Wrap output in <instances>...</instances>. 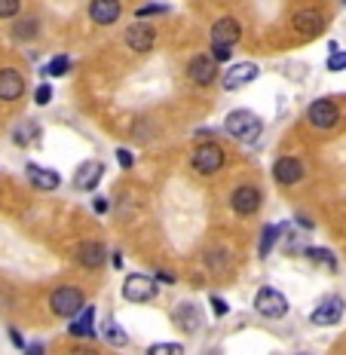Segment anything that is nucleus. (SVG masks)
Returning <instances> with one entry per match:
<instances>
[{
    "label": "nucleus",
    "mask_w": 346,
    "mask_h": 355,
    "mask_svg": "<svg viewBox=\"0 0 346 355\" xmlns=\"http://www.w3.org/2000/svg\"><path fill=\"white\" fill-rule=\"evenodd\" d=\"M260 129H264V123H260V119L254 117L251 111H245V108L227 113V119H224V132H227L230 138L242 141V144L258 141L260 138Z\"/></svg>",
    "instance_id": "obj_1"
},
{
    "label": "nucleus",
    "mask_w": 346,
    "mask_h": 355,
    "mask_svg": "<svg viewBox=\"0 0 346 355\" xmlns=\"http://www.w3.org/2000/svg\"><path fill=\"white\" fill-rule=\"evenodd\" d=\"M83 307H86V294L74 285H61L49 294V309L59 318H74Z\"/></svg>",
    "instance_id": "obj_2"
},
{
    "label": "nucleus",
    "mask_w": 346,
    "mask_h": 355,
    "mask_svg": "<svg viewBox=\"0 0 346 355\" xmlns=\"http://www.w3.org/2000/svg\"><path fill=\"white\" fill-rule=\"evenodd\" d=\"M254 309H258L264 318H285L288 316V300L279 288L264 285V288H258V294H254Z\"/></svg>",
    "instance_id": "obj_3"
},
{
    "label": "nucleus",
    "mask_w": 346,
    "mask_h": 355,
    "mask_svg": "<svg viewBox=\"0 0 346 355\" xmlns=\"http://www.w3.org/2000/svg\"><path fill=\"white\" fill-rule=\"evenodd\" d=\"M224 162H227V153H224L221 144H215V141H206V144H200L193 151V169L200 175H215L224 169Z\"/></svg>",
    "instance_id": "obj_4"
},
{
    "label": "nucleus",
    "mask_w": 346,
    "mask_h": 355,
    "mask_svg": "<svg viewBox=\"0 0 346 355\" xmlns=\"http://www.w3.org/2000/svg\"><path fill=\"white\" fill-rule=\"evenodd\" d=\"M260 202H264V193H260L254 184H239V187L230 193V209H233V215H239V218L258 215Z\"/></svg>",
    "instance_id": "obj_5"
},
{
    "label": "nucleus",
    "mask_w": 346,
    "mask_h": 355,
    "mask_svg": "<svg viewBox=\"0 0 346 355\" xmlns=\"http://www.w3.org/2000/svg\"><path fill=\"white\" fill-rule=\"evenodd\" d=\"M307 119L313 129L331 132L337 123H340V111H337V104L331 102V98H316V102L307 108Z\"/></svg>",
    "instance_id": "obj_6"
},
{
    "label": "nucleus",
    "mask_w": 346,
    "mask_h": 355,
    "mask_svg": "<svg viewBox=\"0 0 346 355\" xmlns=\"http://www.w3.org/2000/svg\"><path fill=\"white\" fill-rule=\"evenodd\" d=\"M157 279L153 276H141V273H132L126 276L123 282V297L132 303H151L153 297H157Z\"/></svg>",
    "instance_id": "obj_7"
},
{
    "label": "nucleus",
    "mask_w": 346,
    "mask_h": 355,
    "mask_svg": "<svg viewBox=\"0 0 346 355\" xmlns=\"http://www.w3.org/2000/svg\"><path fill=\"white\" fill-rule=\"evenodd\" d=\"M187 80L196 86H211L218 80V61L209 52H200L187 61Z\"/></svg>",
    "instance_id": "obj_8"
},
{
    "label": "nucleus",
    "mask_w": 346,
    "mask_h": 355,
    "mask_svg": "<svg viewBox=\"0 0 346 355\" xmlns=\"http://www.w3.org/2000/svg\"><path fill=\"white\" fill-rule=\"evenodd\" d=\"M260 77V68L254 65V61H239V65H230L227 70H224V89L227 92H236L242 86H249V83H254Z\"/></svg>",
    "instance_id": "obj_9"
},
{
    "label": "nucleus",
    "mask_w": 346,
    "mask_h": 355,
    "mask_svg": "<svg viewBox=\"0 0 346 355\" xmlns=\"http://www.w3.org/2000/svg\"><path fill=\"white\" fill-rule=\"evenodd\" d=\"M343 309H346V303H343L337 294H331V297H325L319 307L313 309L309 322L319 325V328H328V325H337V322H340V318H343Z\"/></svg>",
    "instance_id": "obj_10"
},
{
    "label": "nucleus",
    "mask_w": 346,
    "mask_h": 355,
    "mask_svg": "<svg viewBox=\"0 0 346 355\" xmlns=\"http://www.w3.org/2000/svg\"><path fill=\"white\" fill-rule=\"evenodd\" d=\"M153 44H157V31H153L151 25H144V22H135V25H129L126 28V46L132 49V52H151Z\"/></svg>",
    "instance_id": "obj_11"
},
{
    "label": "nucleus",
    "mask_w": 346,
    "mask_h": 355,
    "mask_svg": "<svg viewBox=\"0 0 346 355\" xmlns=\"http://www.w3.org/2000/svg\"><path fill=\"white\" fill-rule=\"evenodd\" d=\"M102 178H104V162H102V160H86V162H80V166H77L74 187H77V190H86V193H93Z\"/></svg>",
    "instance_id": "obj_12"
},
{
    "label": "nucleus",
    "mask_w": 346,
    "mask_h": 355,
    "mask_svg": "<svg viewBox=\"0 0 346 355\" xmlns=\"http://www.w3.org/2000/svg\"><path fill=\"white\" fill-rule=\"evenodd\" d=\"M25 95V77L16 68H0V102H19Z\"/></svg>",
    "instance_id": "obj_13"
},
{
    "label": "nucleus",
    "mask_w": 346,
    "mask_h": 355,
    "mask_svg": "<svg viewBox=\"0 0 346 355\" xmlns=\"http://www.w3.org/2000/svg\"><path fill=\"white\" fill-rule=\"evenodd\" d=\"M239 40H242V28H239V22L233 16H224L211 25V44H221V46L233 49Z\"/></svg>",
    "instance_id": "obj_14"
},
{
    "label": "nucleus",
    "mask_w": 346,
    "mask_h": 355,
    "mask_svg": "<svg viewBox=\"0 0 346 355\" xmlns=\"http://www.w3.org/2000/svg\"><path fill=\"white\" fill-rule=\"evenodd\" d=\"M273 178H276L282 187H291V184H298L303 178V162L294 160V156H279L273 162Z\"/></svg>",
    "instance_id": "obj_15"
},
{
    "label": "nucleus",
    "mask_w": 346,
    "mask_h": 355,
    "mask_svg": "<svg viewBox=\"0 0 346 355\" xmlns=\"http://www.w3.org/2000/svg\"><path fill=\"white\" fill-rule=\"evenodd\" d=\"M25 175H28V181H31L37 190H44V193L59 190V184H61V175L55 172V169H44V166H37V162H28Z\"/></svg>",
    "instance_id": "obj_16"
},
{
    "label": "nucleus",
    "mask_w": 346,
    "mask_h": 355,
    "mask_svg": "<svg viewBox=\"0 0 346 355\" xmlns=\"http://www.w3.org/2000/svg\"><path fill=\"white\" fill-rule=\"evenodd\" d=\"M104 258H108V248H104L102 242H80V245H77V251H74V260L83 269L104 267Z\"/></svg>",
    "instance_id": "obj_17"
},
{
    "label": "nucleus",
    "mask_w": 346,
    "mask_h": 355,
    "mask_svg": "<svg viewBox=\"0 0 346 355\" xmlns=\"http://www.w3.org/2000/svg\"><path fill=\"white\" fill-rule=\"evenodd\" d=\"M172 322L178 325L181 331H187V334H196L202 328V312L196 303H178L172 312Z\"/></svg>",
    "instance_id": "obj_18"
},
{
    "label": "nucleus",
    "mask_w": 346,
    "mask_h": 355,
    "mask_svg": "<svg viewBox=\"0 0 346 355\" xmlns=\"http://www.w3.org/2000/svg\"><path fill=\"white\" fill-rule=\"evenodd\" d=\"M123 12V3L119 0H93L89 3V19L95 25H114Z\"/></svg>",
    "instance_id": "obj_19"
},
{
    "label": "nucleus",
    "mask_w": 346,
    "mask_h": 355,
    "mask_svg": "<svg viewBox=\"0 0 346 355\" xmlns=\"http://www.w3.org/2000/svg\"><path fill=\"white\" fill-rule=\"evenodd\" d=\"M291 25H294V31L303 34V37H316V34H322V28H325V16L319 10H300V12H294Z\"/></svg>",
    "instance_id": "obj_20"
},
{
    "label": "nucleus",
    "mask_w": 346,
    "mask_h": 355,
    "mask_svg": "<svg viewBox=\"0 0 346 355\" xmlns=\"http://www.w3.org/2000/svg\"><path fill=\"white\" fill-rule=\"evenodd\" d=\"M70 337H95V309L93 307H83L74 316V325H70Z\"/></svg>",
    "instance_id": "obj_21"
},
{
    "label": "nucleus",
    "mask_w": 346,
    "mask_h": 355,
    "mask_svg": "<svg viewBox=\"0 0 346 355\" xmlns=\"http://www.w3.org/2000/svg\"><path fill=\"white\" fill-rule=\"evenodd\" d=\"M282 236V224H267L264 233H260V242H258V258H270V251L276 248Z\"/></svg>",
    "instance_id": "obj_22"
},
{
    "label": "nucleus",
    "mask_w": 346,
    "mask_h": 355,
    "mask_svg": "<svg viewBox=\"0 0 346 355\" xmlns=\"http://www.w3.org/2000/svg\"><path fill=\"white\" fill-rule=\"evenodd\" d=\"M40 34V22L37 19H22V22L12 25V40H19V44H25V40H34Z\"/></svg>",
    "instance_id": "obj_23"
},
{
    "label": "nucleus",
    "mask_w": 346,
    "mask_h": 355,
    "mask_svg": "<svg viewBox=\"0 0 346 355\" xmlns=\"http://www.w3.org/2000/svg\"><path fill=\"white\" fill-rule=\"evenodd\" d=\"M102 340L104 343H110V346H126V340L129 337H126V331L119 328L114 318H104L102 322Z\"/></svg>",
    "instance_id": "obj_24"
},
{
    "label": "nucleus",
    "mask_w": 346,
    "mask_h": 355,
    "mask_svg": "<svg viewBox=\"0 0 346 355\" xmlns=\"http://www.w3.org/2000/svg\"><path fill=\"white\" fill-rule=\"evenodd\" d=\"M12 138H16V144H22V147H25V144H37V141H40V126H37V123L19 126Z\"/></svg>",
    "instance_id": "obj_25"
},
{
    "label": "nucleus",
    "mask_w": 346,
    "mask_h": 355,
    "mask_svg": "<svg viewBox=\"0 0 346 355\" xmlns=\"http://www.w3.org/2000/svg\"><path fill=\"white\" fill-rule=\"evenodd\" d=\"M307 258L313 260V264H325V267L331 269V273L337 269V258L328 251V248H307Z\"/></svg>",
    "instance_id": "obj_26"
},
{
    "label": "nucleus",
    "mask_w": 346,
    "mask_h": 355,
    "mask_svg": "<svg viewBox=\"0 0 346 355\" xmlns=\"http://www.w3.org/2000/svg\"><path fill=\"white\" fill-rule=\"evenodd\" d=\"M68 70H70V59H68V55H55V59L44 68V74H46V77H52V80H55V77H65Z\"/></svg>",
    "instance_id": "obj_27"
},
{
    "label": "nucleus",
    "mask_w": 346,
    "mask_h": 355,
    "mask_svg": "<svg viewBox=\"0 0 346 355\" xmlns=\"http://www.w3.org/2000/svg\"><path fill=\"white\" fill-rule=\"evenodd\" d=\"M147 355H184V346L181 343H153Z\"/></svg>",
    "instance_id": "obj_28"
},
{
    "label": "nucleus",
    "mask_w": 346,
    "mask_h": 355,
    "mask_svg": "<svg viewBox=\"0 0 346 355\" xmlns=\"http://www.w3.org/2000/svg\"><path fill=\"white\" fill-rule=\"evenodd\" d=\"M206 260H209L211 269H221V267H227V251H224V248H209Z\"/></svg>",
    "instance_id": "obj_29"
},
{
    "label": "nucleus",
    "mask_w": 346,
    "mask_h": 355,
    "mask_svg": "<svg viewBox=\"0 0 346 355\" xmlns=\"http://www.w3.org/2000/svg\"><path fill=\"white\" fill-rule=\"evenodd\" d=\"M22 12V0H0V19H16Z\"/></svg>",
    "instance_id": "obj_30"
},
{
    "label": "nucleus",
    "mask_w": 346,
    "mask_h": 355,
    "mask_svg": "<svg viewBox=\"0 0 346 355\" xmlns=\"http://www.w3.org/2000/svg\"><path fill=\"white\" fill-rule=\"evenodd\" d=\"M331 70V74H340V70H346V52H340V49H331V59L328 65H325Z\"/></svg>",
    "instance_id": "obj_31"
},
{
    "label": "nucleus",
    "mask_w": 346,
    "mask_h": 355,
    "mask_svg": "<svg viewBox=\"0 0 346 355\" xmlns=\"http://www.w3.org/2000/svg\"><path fill=\"white\" fill-rule=\"evenodd\" d=\"M34 102H37L40 108H46V104L52 102V86H49V83H40V86L34 89Z\"/></svg>",
    "instance_id": "obj_32"
},
{
    "label": "nucleus",
    "mask_w": 346,
    "mask_h": 355,
    "mask_svg": "<svg viewBox=\"0 0 346 355\" xmlns=\"http://www.w3.org/2000/svg\"><path fill=\"white\" fill-rule=\"evenodd\" d=\"M160 12H169V6L166 3H144L141 10L135 12L138 19H147V16H160Z\"/></svg>",
    "instance_id": "obj_33"
},
{
    "label": "nucleus",
    "mask_w": 346,
    "mask_h": 355,
    "mask_svg": "<svg viewBox=\"0 0 346 355\" xmlns=\"http://www.w3.org/2000/svg\"><path fill=\"white\" fill-rule=\"evenodd\" d=\"M209 300H211V312H215V316H218V318H224V316H227V312H230V307H227V300H224V297H221V294H211V297H209Z\"/></svg>",
    "instance_id": "obj_34"
},
{
    "label": "nucleus",
    "mask_w": 346,
    "mask_h": 355,
    "mask_svg": "<svg viewBox=\"0 0 346 355\" xmlns=\"http://www.w3.org/2000/svg\"><path fill=\"white\" fill-rule=\"evenodd\" d=\"M211 59L215 61H230V46H221V44H211Z\"/></svg>",
    "instance_id": "obj_35"
},
{
    "label": "nucleus",
    "mask_w": 346,
    "mask_h": 355,
    "mask_svg": "<svg viewBox=\"0 0 346 355\" xmlns=\"http://www.w3.org/2000/svg\"><path fill=\"white\" fill-rule=\"evenodd\" d=\"M117 162H119L123 169H132V166H135V156L126 151V147H119V151H117Z\"/></svg>",
    "instance_id": "obj_36"
},
{
    "label": "nucleus",
    "mask_w": 346,
    "mask_h": 355,
    "mask_svg": "<svg viewBox=\"0 0 346 355\" xmlns=\"http://www.w3.org/2000/svg\"><path fill=\"white\" fill-rule=\"evenodd\" d=\"M108 209H110V202L104 200V196H95V200H93V211H95V215H108Z\"/></svg>",
    "instance_id": "obj_37"
},
{
    "label": "nucleus",
    "mask_w": 346,
    "mask_h": 355,
    "mask_svg": "<svg viewBox=\"0 0 346 355\" xmlns=\"http://www.w3.org/2000/svg\"><path fill=\"white\" fill-rule=\"evenodd\" d=\"M157 279H160V282H166V285H175V282H178V276H175V273H169V269H160V273H157Z\"/></svg>",
    "instance_id": "obj_38"
},
{
    "label": "nucleus",
    "mask_w": 346,
    "mask_h": 355,
    "mask_svg": "<svg viewBox=\"0 0 346 355\" xmlns=\"http://www.w3.org/2000/svg\"><path fill=\"white\" fill-rule=\"evenodd\" d=\"M25 355H46V346L44 343H31V346H25Z\"/></svg>",
    "instance_id": "obj_39"
},
{
    "label": "nucleus",
    "mask_w": 346,
    "mask_h": 355,
    "mask_svg": "<svg viewBox=\"0 0 346 355\" xmlns=\"http://www.w3.org/2000/svg\"><path fill=\"white\" fill-rule=\"evenodd\" d=\"M10 340L19 346V349H25V340H22V334H19V331H10Z\"/></svg>",
    "instance_id": "obj_40"
},
{
    "label": "nucleus",
    "mask_w": 346,
    "mask_h": 355,
    "mask_svg": "<svg viewBox=\"0 0 346 355\" xmlns=\"http://www.w3.org/2000/svg\"><path fill=\"white\" fill-rule=\"evenodd\" d=\"M70 355H98V352L93 349V346H77V349L70 352Z\"/></svg>",
    "instance_id": "obj_41"
},
{
    "label": "nucleus",
    "mask_w": 346,
    "mask_h": 355,
    "mask_svg": "<svg viewBox=\"0 0 346 355\" xmlns=\"http://www.w3.org/2000/svg\"><path fill=\"white\" fill-rule=\"evenodd\" d=\"M294 221H298L303 230H313V221H309V218H303V215H300V218H294Z\"/></svg>",
    "instance_id": "obj_42"
},
{
    "label": "nucleus",
    "mask_w": 346,
    "mask_h": 355,
    "mask_svg": "<svg viewBox=\"0 0 346 355\" xmlns=\"http://www.w3.org/2000/svg\"><path fill=\"white\" fill-rule=\"evenodd\" d=\"M343 3H346V0H343Z\"/></svg>",
    "instance_id": "obj_43"
}]
</instances>
